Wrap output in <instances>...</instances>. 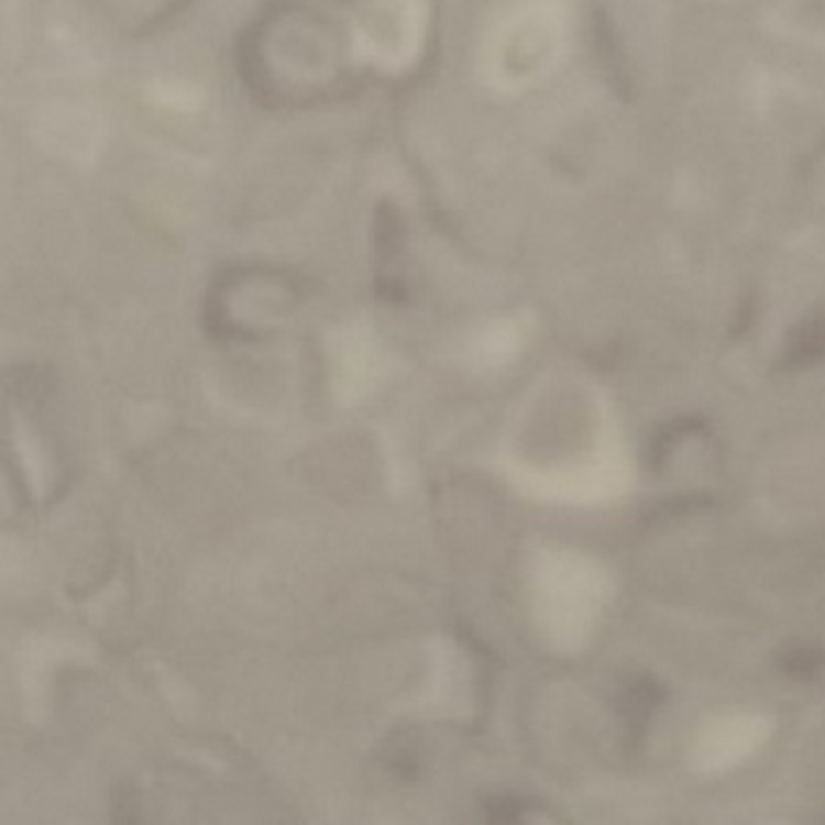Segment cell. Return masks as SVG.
Masks as SVG:
<instances>
[{
  "instance_id": "cell-5",
  "label": "cell",
  "mask_w": 825,
  "mask_h": 825,
  "mask_svg": "<svg viewBox=\"0 0 825 825\" xmlns=\"http://www.w3.org/2000/svg\"><path fill=\"white\" fill-rule=\"evenodd\" d=\"M140 798L132 788H121L111 798V818L113 823H138L140 821Z\"/></svg>"
},
{
  "instance_id": "cell-3",
  "label": "cell",
  "mask_w": 825,
  "mask_h": 825,
  "mask_svg": "<svg viewBox=\"0 0 825 825\" xmlns=\"http://www.w3.org/2000/svg\"><path fill=\"white\" fill-rule=\"evenodd\" d=\"M779 668L788 676H795V680H814L825 668V653L816 647L798 644V647H788L785 651H781Z\"/></svg>"
},
{
  "instance_id": "cell-4",
  "label": "cell",
  "mask_w": 825,
  "mask_h": 825,
  "mask_svg": "<svg viewBox=\"0 0 825 825\" xmlns=\"http://www.w3.org/2000/svg\"><path fill=\"white\" fill-rule=\"evenodd\" d=\"M484 809H486L488 823L509 825V823L521 821V816L526 814V802L515 795H501V798H491Z\"/></svg>"
},
{
  "instance_id": "cell-2",
  "label": "cell",
  "mask_w": 825,
  "mask_h": 825,
  "mask_svg": "<svg viewBox=\"0 0 825 825\" xmlns=\"http://www.w3.org/2000/svg\"><path fill=\"white\" fill-rule=\"evenodd\" d=\"M383 762L385 767L394 773L402 776V779H416L422 769V757H420V746L413 734H392L385 746H383Z\"/></svg>"
},
{
  "instance_id": "cell-1",
  "label": "cell",
  "mask_w": 825,
  "mask_h": 825,
  "mask_svg": "<svg viewBox=\"0 0 825 825\" xmlns=\"http://www.w3.org/2000/svg\"><path fill=\"white\" fill-rule=\"evenodd\" d=\"M663 701V686L651 676H627L618 693V713L625 722V732L632 740H639L649 717Z\"/></svg>"
}]
</instances>
